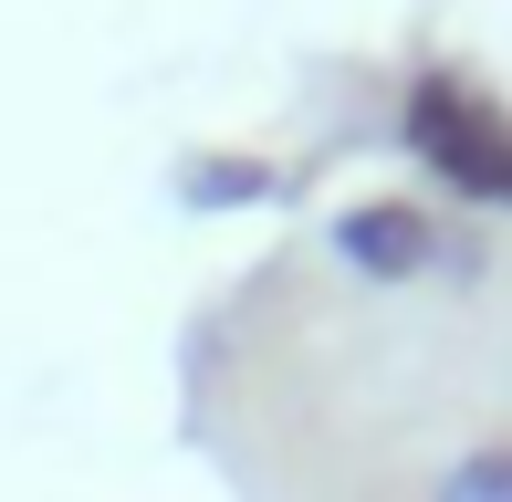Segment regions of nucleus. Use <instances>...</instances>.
<instances>
[{"label":"nucleus","instance_id":"obj_1","mask_svg":"<svg viewBox=\"0 0 512 502\" xmlns=\"http://www.w3.org/2000/svg\"><path fill=\"white\" fill-rule=\"evenodd\" d=\"M408 157L439 168V189L481 199V210H512V116L481 95V84L418 74L408 84Z\"/></svg>","mask_w":512,"mask_h":502},{"label":"nucleus","instance_id":"obj_2","mask_svg":"<svg viewBox=\"0 0 512 502\" xmlns=\"http://www.w3.org/2000/svg\"><path fill=\"white\" fill-rule=\"evenodd\" d=\"M335 262L345 272H366V283H418V272H471L481 251L471 241H450L439 231L429 210H418V199H356V210L335 220Z\"/></svg>","mask_w":512,"mask_h":502},{"label":"nucleus","instance_id":"obj_3","mask_svg":"<svg viewBox=\"0 0 512 502\" xmlns=\"http://www.w3.org/2000/svg\"><path fill=\"white\" fill-rule=\"evenodd\" d=\"M178 199L189 210H251V199H283V168H262V157H189Z\"/></svg>","mask_w":512,"mask_h":502},{"label":"nucleus","instance_id":"obj_4","mask_svg":"<svg viewBox=\"0 0 512 502\" xmlns=\"http://www.w3.org/2000/svg\"><path fill=\"white\" fill-rule=\"evenodd\" d=\"M429 502H512V450H471L460 471H439Z\"/></svg>","mask_w":512,"mask_h":502}]
</instances>
